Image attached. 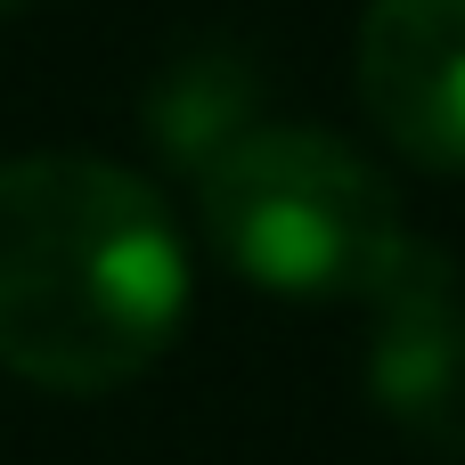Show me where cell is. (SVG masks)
I'll use <instances>...</instances> for the list:
<instances>
[{
    "label": "cell",
    "instance_id": "cell-1",
    "mask_svg": "<svg viewBox=\"0 0 465 465\" xmlns=\"http://www.w3.org/2000/svg\"><path fill=\"white\" fill-rule=\"evenodd\" d=\"M188 319V245L131 163L33 147L0 163V368L57 401L139 384Z\"/></svg>",
    "mask_w": 465,
    "mask_h": 465
},
{
    "label": "cell",
    "instance_id": "cell-2",
    "mask_svg": "<svg viewBox=\"0 0 465 465\" xmlns=\"http://www.w3.org/2000/svg\"><path fill=\"white\" fill-rule=\"evenodd\" d=\"M196 221L237 278L302 302H368L409 237L401 188L319 123H253L196 172Z\"/></svg>",
    "mask_w": 465,
    "mask_h": 465
},
{
    "label": "cell",
    "instance_id": "cell-4",
    "mask_svg": "<svg viewBox=\"0 0 465 465\" xmlns=\"http://www.w3.org/2000/svg\"><path fill=\"white\" fill-rule=\"evenodd\" d=\"M351 90L409 163L465 172V0H368Z\"/></svg>",
    "mask_w": 465,
    "mask_h": 465
},
{
    "label": "cell",
    "instance_id": "cell-3",
    "mask_svg": "<svg viewBox=\"0 0 465 465\" xmlns=\"http://www.w3.org/2000/svg\"><path fill=\"white\" fill-rule=\"evenodd\" d=\"M368 401L425 458L465 465V278L433 237H401L368 286Z\"/></svg>",
    "mask_w": 465,
    "mask_h": 465
},
{
    "label": "cell",
    "instance_id": "cell-5",
    "mask_svg": "<svg viewBox=\"0 0 465 465\" xmlns=\"http://www.w3.org/2000/svg\"><path fill=\"white\" fill-rule=\"evenodd\" d=\"M253 123H270L262 114V65H253V49L245 41H188V49H172L155 74H147V90H139V131H147V147L172 163V172H204L213 155H229Z\"/></svg>",
    "mask_w": 465,
    "mask_h": 465
},
{
    "label": "cell",
    "instance_id": "cell-6",
    "mask_svg": "<svg viewBox=\"0 0 465 465\" xmlns=\"http://www.w3.org/2000/svg\"><path fill=\"white\" fill-rule=\"evenodd\" d=\"M16 8H33V0H0V25H8V16H16Z\"/></svg>",
    "mask_w": 465,
    "mask_h": 465
}]
</instances>
